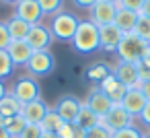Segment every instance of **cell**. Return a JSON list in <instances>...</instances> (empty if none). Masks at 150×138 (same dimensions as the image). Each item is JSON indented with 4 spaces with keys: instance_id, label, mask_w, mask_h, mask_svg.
Returning <instances> with one entry per match:
<instances>
[{
    "instance_id": "7bdbcfd3",
    "label": "cell",
    "mask_w": 150,
    "mask_h": 138,
    "mask_svg": "<svg viewBox=\"0 0 150 138\" xmlns=\"http://www.w3.org/2000/svg\"><path fill=\"white\" fill-rule=\"evenodd\" d=\"M39 138H58V136H56V134H50V132H43Z\"/></svg>"
},
{
    "instance_id": "9a60e30c",
    "label": "cell",
    "mask_w": 150,
    "mask_h": 138,
    "mask_svg": "<svg viewBox=\"0 0 150 138\" xmlns=\"http://www.w3.org/2000/svg\"><path fill=\"white\" fill-rule=\"evenodd\" d=\"M19 19L27 21L29 25H37L43 17L41 9H39V2L37 0H21V2L17 4V13H15Z\"/></svg>"
},
{
    "instance_id": "7c38bea8",
    "label": "cell",
    "mask_w": 150,
    "mask_h": 138,
    "mask_svg": "<svg viewBox=\"0 0 150 138\" xmlns=\"http://www.w3.org/2000/svg\"><path fill=\"white\" fill-rule=\"evenodd\" d=\"M144 105H146V97L142 95V91H140L138 87H132V89L125 91V95H123V99H121V107H123L132 117H138V115L142 113Z\"/></svg>"
},
{
    "instance_id": "603a6c76",
    "label": "cell",
    "mask_w": 150,
    "mask_h": 138,
    "mask_svg": "<svg viewBox=\"0 0 150 138\" xmlns=\"http://www.w3.org/2000/svg\"><path fill=\"white\" fill-rule=\"evenodd\" d=\"M0 126L6 128V132H8L13 138H19V136H21V132H23V130H25V126H27V120H25L23 115L2 117V120H0Z\"/></svg>"
},
{
    "instance_id": "4316f807",
    "label": "cell",
    "mask_w": 150,
    "mask_h": 138,
    "mask_svg": "<svg viewBox=\"0 0 150 138\" xmlns=\"http://www.w3.org/2000/svg\"><path fill=\"white\" fill-rule=\"evenodd\" d=\"M13 70H15V64L11 62L6 50H0V80L6 78V76H11Z\"/></svg>"
},
{
    "instance_id": "4dcf8cb0",
    "label": "cell",
    "mask_w": 150,
    "mask_h": 138,
    "mask_svg": "<svg viewBox=\"0 0 150 138\" xmlns=\"http://www.w3.org/2000/svg\"><path fill=\"white\" fill-rule=\"evenodd\" d=\"M117 6L127 9V11H134V13H138V15H140L142 6H144V0H119Z\"/></svg>"
},
{
    "instance_id": "ffe728a7",
    "label": "cell",
    "mask_w": 150,
    "mask_h": 138,
    "mask_svg": "<svg viewBox=\"0 0 150 138\" xmlns=\"http://www.w3.org/2000/svg\"><path fill=\"white\" fill-rule=\"evenodd\" d=\"M21 111H23V103L13 93H6L0 99V115L2 117H15V115H21Z\"/></svg>"
},
{
    "instance_id": "d6a6232c",
    "label": "cell",
    "mask_w": 150,
    "mask_h": 138,
    "mask_svg": "<svg viewBox=\"0 0 150 138\" xmlns=\"http://www.w3.org/2000/svg\"><path fill=\"white\" fill-rule=\"evenodd\" d=\"M74 130H76V124H72V122H64V126L60 128V132H58L56 136H58V138H72Z\"/></svg>"
},
{
    "instance_id": "8d00e7d4",
    "label": "cell",
    "mask_w": 150,
    "mask_h": 138,
    "mask_svg": "<svg viewBox=\"0 0 150 138\" xmlns=\"http://www.w3.org/2000/svg\"><path fill=\"white\" fill-rule=\"evenodd\" d=\"M140 91H142V95L146 97V101H150V80H148V83H140Z\"/></svg>"
},
{
    "instance_id": "5b68a950",
    "label": "cell",
    "mask_w": 150,
    "mask_h": 138,
    "mask_svg": "<svg viewBox=\"0 0 150 138\" xmlns=\"http://www.w3.org/2000/svg\"><path fill=\"white\" fill-rule=\"evenodd\" d=\"M23 105L25 103H29V101H35V99H39V95H41V89H39V83L35 80V78H29V76H25V78H19L17 83H15V87H13V91H11Z\"/></svg>"
},
{
    "instance_id": "7402d4cb",
    "label": "cell",
    "mask_w": 150,
    "mask_h": 138,
    "mask_svg": "<svg viewBox=\"0 0 150 138\" xmlns=\"http://www.w3.org/2000/svg\"><path fill=\"white\" fill-rule=\"evenodd\" d=\"M62 126H64V120L58 115V111H56V109H47L45 117H43V120H41V124H39L41 132H50V134H58Z\"/></svg>"
},
{
    "instance_id": "e0dca14e",
    "label": "cell",
    "mask_w": 150,
    "mask_h": 138,
    "mask_svg": "<svg viewBox=\"0 0 150 138\" xmlns=\"http://www.w3.org/2000/svg\"><path fill=\"white\" fill-rule=\"evenodd\" d=\"M47 109H50V107H47V105L41 101V97H39V99H35V101L25 103L21 115L27 120V124H41V120H43L45 113H47Z\"/></svg>"
},
{
    "instance_id": "f35d334b",
    "label": "cell",
    "mask_w": 150,
    "mask_h": 138,
    "mask_svg": "<svg viewBox=\"0 0 150 138\" xmlns=\"http://www.w3.org/2000/svg\"><path fill=\"white\" fill-rule=\"evenodd\" d=\"M140 15H142V17H148V19H150V0H144V6H142Z\"/></svg>"
},
{
    "instance_id": "ba28073f",
    "label": "cell",
    "mask_w": 150,
    "mask_h": 138,
    "mask_svg": "<svg viewBox=\"0 0 150 138\" xmlns=\"http://www.w3.org/2000/svg\"><path fill=\"white\" fill-rule=\"evenodd\" d=\"M52 31L47 27H43L41 23L37 25H31L29 29V35L25 37V41L31 46L33 52H39V50H50V43H52Z\"/></svg>"
},
{
    "instance_id": "60d3db41",
    "label": "cell",
    "mask_w": 150,
    "mask_h": 138,
    "mask_svg": "<svg viewBox=\"0 0 150 138\" xmlns=\"http://www.w3.org/2000/svg\"><path fill=\"white\" fill-rule=\"evenodd\" d=\"M0 138H13V136L6 132V128H2V126H0Z\"/></svg>"
},
{
    "instance_id": "8fae6325",
    "label": "cell",
    "mask_w": 150,
    "mask_h": 138,
    "mask_svg": "<svg viewBox=\"0 0 150 138\" xmlns=\"http://www.w3.org/2000/svg\"><path fill=\"white\" fill-rule=\"evenodd\" d=\"M6 54L15 66H27L29 58L33 56V50L25 39H13L11 46L6 48Z\"/></svg>"
},
{
    "instance_id": "44dd1931",
    "label": "cell",
    "mask_w": 150,
    "mask_h": 138,
    "mask_svg": "<svg viewBox=\"0 0 150 138\" xmlns=\"http://www.w3.org/2000/svg\"><path fill=\"white\" fill-rule=\"evenodd\" d=\"M6 29H8V33H11V37H13V39H25V37L29 35L31 25H29L27 21L19 19V17L15 15L13 19H8V21H6Z\"/></svg>"
},
{
    "instance_id": "277c9868",
    "label": "cell",
    "mask_w": 150,
    "mask_h": 138,
    "mask_svg": "<svg viewBox=\"0 0 150 138\" xmlns=\"http://www.w3.org/2000/svg\"><path fill=\"white\" fill-rule=\"evenodd\" d=\"M56 66V58L52 56L50 50H39V52H33V56L29 58L27 62V70L33 74V76H45L54 70Z\"/></svg>"
},
{
    "instance_id": "d590c367",
    "label": "cell",
    "mask_w": 150,
    "mask_h": 138,
    "mask_svg": "<svg viewBox=\"0 0 150 138\" xmlns=\"http://www.w3.org/2000/svg\"><path fill=\"white\" fill-rule=\"evenodd\" d=\"M97 2V0H74V4L78 6V9H88L91 11V6Z\"/></svg>"
},
{
    "instance_id": "bcb514c9",
    "label": "cell",
    "mask_w": 150,
    "mask_h": 138,
    "mask_svg": "<svg viewBox=\"0 0 150 138\" xmlns=\"http://www.w3.org/2000/svg\"><path fill=\"white\" fill-rule=\"evenodd\" d=\"M142 138H150V134H144V136H142Z\"/></svg>"
},
{
    "instance_id": "1f68e13d",
    "label": "cell",
    "mask_w": 150,
    "mask_h": 138,
    "mask_svg": "<svg viewBox=\"0 0 150 138\" xmlns=\"http://www.w3.org/2000/svg\"><path fill=\"white\" fill-rule=\"evenodd\" d=\"M11 41H13V37L6 29V23H0V50H6L11 46Z\"/></svg>"
},
{
    "instance_id": "ab89813d",
    "label": "cell",
    "mask_w": 150,
    "mask_h": 138,
    "mask_svg": "<svg viewBox=\"0 0 150 138\" xmlns=\"http://www.w3.org/2000/svg\"><path fill=\"white\" fill-rule=\"evenodd\" d=\"M72 138H86V132H84V130H80V128L76 126V130H74V134H72Z\"/></svg>"
},
{
    "instance_id": "f1b7e54d",
    "label": "cell",
    "mask_w": 150,
    "mask_h": 138,
    "mask_svg": "<svg viewBox=\"0 0 150 138\" xmlns=\"http://www.w3.org/2000/svg\"><path fill=\"white\" fill-rule=\"evenodd\" d=\"M144 134L136 128V126H127V128H123V130H119V132H113V136L111 138H142Z\"/></svg>"
},
{
    "instance_id": "3957f363",
    "label": "cell",
    "mask_w": 150,
    "mask_h": 138,
    "mask_svg": "<svg viewBox=\"0 0 150 138\" xmlns=\"http://www.w3.org/2000/svg\"><path fill=\"white\" fill-rule=\"evenodd\" d=\"M78 23L80 21L74 15H70V13H58V15H54L52 27H50L52 37H56L60 41H72L74 33L78 29Z\"/></svg>"
},
{
    "instance_id": "d6986e66",
    "label": "cell",
    "mask_w": 150,
    "mask_h": 138,
    "mask_svg": "<svg viewBox=\"0 0 150 138\" xmlns=\"http://www.w3.org/2000/svg\"><path fill=\"white\" fill-rule=\"evenodd\" d=\"M74 124L80 128V130H91V128H95L97 124H101V117L97 115V113H93L91 109H88V105L82 101L80 103V109H78V115H76V120H74Z\"/></svg>"
},
{
    "instance_id": "7dc6e473",
    "label": "cell",
    "mask_w": 150,
    "mask_h": 138,
    "mask_svg": "<svg viewBox=\"0 0 150 138\" xmlns=\"http://www.w3.org/2000/svg\"><path fill=\"white\" fill-rule=\"evenodd\" d=\"M0 120H2V115H0Z\"/></svg>"
},
{
    "instance_id": "e575fe53",
    "label": "cell",
    "mask_w": 150,
    "mask_h": 138,
    "mask_svg": "<svg viewBox=\"0 0 150 138\" xmlns=\"http://www.w3.org/2000/svg\"><path fill=\"white\" fill-rule=\"evenodd\" d=\"M146 126H150V101H146V105H144V109H142V113L138 115Z\"/></svg>"
},
{
    "instance_id": "ee69618b",
    "label": "cell",
    "mask_w": 150,
    "mask_h": 138,
    "mask_svg": "<svg viewBox=\"0 0 150 138\" xmlns=\"http://www.w3.org/2000/svg\"><path fill=\"white\" fill-rule=\"evenodd\" d=\"M2 2H8V4H19L21 0H2Z\"/></svg>"
},
{
    "instance_id": "f546056e",
    "label": "cell",
    "mask_w": 150,
    "mask_h": 138,
    "mask_svg": "<svg viewBox=\"0 0 150 138\" xmlns=\"http://www.w3.org/2000/svg\"><path fill=\"white\" fill-rule=\"evenodd\" d=\"M43 132H41V128H39V124H27L25 126V130L21 132V136L19 138H39Z\"/></svg>"
},
{
    "instance_id": "cb8c5ba5",
    "label": "cell",
    "mask_w": 150,
    "mask_h": 138,
    "mask_svg": "<svg viewBox=\"0 0 150 138\" xmlns=\"http://www.w3.org/2000/svg\"><path fill=\"white\" fill-rule=\"evenodd\" d=\"M134 33L142 39V41H146L148 46H150V19L148 17H138V23H136V29H134Z\"/></svg>"
},
{
    "instance_id": "8992f818",
    "label": "cell",
    "mask_w": 150,
    "mask_h": 138,
    "mask_svg": "<svg viewBox=\"0 0 150 138\" xmlns=\"http://www.w3.org/2000/svg\"><path fill=\"white\" fill-rule=\"evenodd\" d=\"M115 13H117V4L109 2V0H97V2L91 6V21L97 27H103V25L113 23Z\"/></svg>"
},
{
    "instance_id": "d4e9b609",
    "label": "cell",
    "mask_w": 150,
    "mask_h": 138,
    "mask_svg": "<svg viewBox=\"0 0 150 138\" xmlns=\"http://www.w3.org/2000/svg\"><path fill=\"white\" fill-rule=\"evenodd\" d=\"M109 74H111V70H109V66H107V64H103V62L95 64V66H93V68L86 72V76H88L91 80H95V83H101V80H105Z\"/></svg>"
},
{
    "instance_id": "30bf717a",
    "label": "cell",
    "mask_w": 150,
    "mask_h": 138,
    "mask_svg": "<svg viewBox=\"0 0 150 138\" xmlns=\"http://www.w3.org/2000/svg\"><path fill=\"white\" fill-rule=\"evenodd\" d=\"M80 99L78 97H74V95H62L58 101H56V111H58V115L64 120V122H72L74 124V120H76V115H78V109H80Z\"/></svg>"
},
{
    "instance_id": "b9f144b4",
    "label": "cell",
    "mask_w": 150,
    "mask_h": 138,
    "mask_svg": "<svg viewBox=\"0 0 150 138\" xmlns=\"http://www.w3.org/2000/svg\"><path fill=\"white\" fill-rule=\"evenodd\" d=\"M6 93H8V91H6V87L2 85V80H0V99H2V97H4Z\"/></svg>"
},
{
    "instance_id": "836d02e7",
    "label": "cell",
    "mask_w": 150,
    "mask_h": 138,
    "mask_svg": "<svg viewBox=\"0 0 150 138\" xmlns=\"http://www.w3.org/2000/svg\"><path fill=\"white\" fill-rule=\"evenodd\" d=\"M138 78H140V83H148L150 80V68L144 66L142 62H138Z\"/></svg>"
},
{
    "instance_id": "ac0fdd59",
    "label": "cell",
    "mask_w": 150,
    "mask_h": 138,
    "mask_svg": "<svg viewBox=\"0 0 150 138\" xmlns=\"http://www.w3.org/2000/svg\"><path fill=\"white\" fill-rule=\"evenodd\" d=\"M138 13H134V11H127V9H121V6H117V13H115V19H113V23L117 25V29L121 31V33H132L134 29H136V23H138Z\"/></svg>"
},
{
    "instance_id": "7a4b0ae2",
    "label": "cell",
    "mask_w": 150,
    "mask_h": 138,
    "mask_svg": "<svg viewBox=\"0 0 150 138\" xmlns=\"http://www.w3.org/2000/svg\"><path fill=\"white\" fill-rule=\"evenodd\" d=\"M148 48L146 41H142L134 31L132 33H123L119 46H117V56H119V62H132V64H138L144 50Z\"/></svg>"
},
{
    "instance_id": "9c48e42d",
    "label": "cell",
    "mask_w": 150,
    "mask_h": 138,
    "mask_svg": "<svg viewBox=\"0 0 150 138\" xmlns=\"http://www.w3.org/2000/svg\"><path fill=\"white\" fill-rule=\"evenodd\" d=\"M121 37H123V33L117 29L115 23L99 27V48L105 50V52H115L119 41H121Z\"/></svg>"
},
{
    "instance_id": "52a82bcc",
    "label": "cell",
    "mask_w": 150,
    "mask_h": 138,
    "mask_svg": "<svg viewBox=\"0 0 150 138\" xmlns=\"http://www.w3.org/2000/svg\"><path fill=\"white\" fill-rule=\"evenodd\" d=\"M132 120H134V117L121 107V103H115V105L109 109V113L101 120V124H105L111 132H119V130L132 126Z\"/></svg>"
},
{
    "instance_id": "4fadbf2b",
    "label": "cell",
    "mask_w": 150,
    "mask_h": 138,
    "mask_svg": "<svg viewBox=\"0 0 150 138\" xmlns=\"http://www.w3.org/2000/svg\"><path fill=\"white\" fill-rule=\"evenodd\" d=\"M84 103H86V105H88V109H91L93 113H97L101 120H103V117L109 113V109L115 105V103H113V101H111V99H109V97H107L99 87L91 91V95H88V99H86Z\"/></svg>"
},
{
    "instance_id": "74e56055",
    "label": "cell",
    "mask_w": 150,
    "mask_h": 138,
    "mask_svg": "<svg viewBox=\"0 0 150 138\" xmlns=\"http://www.w3.org/2000/svg\"><path fill=\"white\" fill-rule=\"evenodd\" d=\"M140 62L144 64V66H148L150 68V46L144 50V54H142V58H140Z\"/></svg>"
},
{
    "instance_id": "5bb4252c",
    "label": "cell",
    "mask_w": 150,
    "mask_h": 138,
    "mask_svg": "<svg viewBox=\"0 0 150 138\" xmlns=\"http://www.w3.org/2000/svg\"><path fill=\"white\" fill-rule=\"evenodd\" d=\"M113 74H115V78H117L121 85H125L127 89H132V87H138V89H140L138 64H132V62H117Z\"/></svg>"
},
{
    "instance_id": "f6af8a7d",
    "label": "cell",
    "mask_w": 150,
    "mask_h": 138,
    "mask_svg": "<svg viewBox=\"0 0 150 138\" xmlns=\"http://www.w3.org/2000/svg\"><path fill=\"white\" fill-rule=\"evenodd\" d=\"M109 2H113V4H117V2H119V0H109Z\"/></svg>"
},
{
    "instance_id": "83f0119b",
    "label": "cell",
    "mask_w": 150,
    "mask_h": 138,
    "mask_svg": "<svg viewBox=\"0 0 150 138\" xmlns=\"http://www.w3.org/2000/svg\"><path fill=\"white\" fill-rule=\"evenodd\" d=\"M113 132L105 126V124H97L95 128L86 130V138H111Z\"/></svg>"
},
{
    "instance_id": "484cf974",
    "label": "cell",
    "mask_w": 150,
    "mask_h": 138,
    "mask_svg": "<svg viewBox=\"0 0 150 138\" xmlns=\"http://www.w3.org/2000/svg\"><path fill=\"white\" fill-rule=\"evenodd\" d=\"M39 2V9L43 15H58L62 13V0H37Z\"/></svg>"
},
{
    "instance_id": "2e32d148",
    "label": "cell",
    "mask_w": 150,
    "mask_h": 138,
    "mask_svg": "<svg viewBox=\"0 0 150 138\" xmlns=\"http://www.w3.org/2000/svg\"><path fill=\"white\" fill-rule=\"evenodd\" d=\"M99 89L113 101V103H121V99H123V95H125V91H127V87L125 85H121L117 78H115V74L111 72L105 80H101L99 83Z\"/></svg>"
},
{
    "instance_id": "6da1fadb",
    "label": "cell",
    "mask_w": 150,
    "mask_h": 138,
    "mask_svg": "<svg viewBox=\"0 0 150 138\" xmlns=\"http://www.w3.org/2000/svg\"><path fill=\"white\" fill-rule=\"evenodd\" d=\"M72 46L80 54H91L99 50V27L93 21H80L72 37Z\"/></svg>"
}]
</instances>
